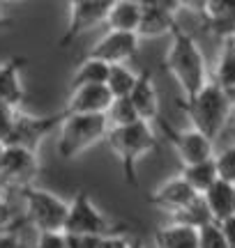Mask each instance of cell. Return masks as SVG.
I'll return each mask as SVG.
<instances>
[{"label":"cell","instance_id":"cell-1","mask_svg":"<svg viewBox=\"0 0 235 248\" xmlns=\"http://www.w3.org/2000/svg\"><path fill=\"white\" fill-rule=\"evenodd\" d=\"M168 37H171V44L164 55V69L180 85L182 99H189L199 94L210 83L205 55L201 51L199 42L194 39V35L189 30H185L180 23L173 28Z\"/></svg>","mask_w":235,"mask_h":248},{"label":"cell","instance_id":"cell-2","mask_svg":"<svg viewBox=\"0 0 235 248\" xmlns=\"http://www.w3.org/2000/svg\"><path fill=\"white\" fill-rule=\"evenodd\" d=\"M106 145L120 161L125 182L134 188L138 186V175H136L138 161L159 150V140H157L152 126L148 122H136L129 124V126H120V129H109Z\"/></svg>","mask_w":235,"mask_h":248},{"label":"cell","instance_id":"cell-3","mask_svg":"<svg viewBox=\"0 0 235 248\" xmlns=\"http://www.w3.org/2000/svg\"><path fill=\"white\" fill-rule=\"evenodd\" d=\"M178 108L191 120V129H196L205 138L215 140L221 133L224 124L228 122L233 104L228 101L224 90L215 80H210L199 94H194L189 99H178Z\"/></svg>","mask_w":235,"mask_h":248},{"label":"cell","instance_id":"cell-4","mask_svg":"<svg viewBox=\"0 0 235 248\" xmlns=\"http://www.w3.org/2000/svg\"><path fill=\"white\" fill-rule=\"evenodd\" d=\"M109 129L106 115H65L58 126L55 150L63 159H76L92 145L106 140Z\"/></svg>","mask_w":235,"mask_h":248},{"label":"cell","instance_id":"cell-5","mask_svg":"<svg viewBox=\"0 0 235 248\" xmlns=\"http://www.w3.org/2000/svg\"><path fill=\"white\" fill-rule=\"evenodd\" d=\"M21 198L26 202L28 221L33 223L39 232H63L65 230L69 202H65L63 198L53 195L51 191L35 188V186L23 188Z\"/></svg>","mask_w":235,"mask_h":248},{"label":"cell","instance_id":"cell-6","mask_svg":"<svg viewBox=\"0 0 235 248\" xmlns=\"http://www.w3.org/2000/svg\"><path fill=\"white\" fill-rule=\"evenodd\" d=\"M65 234H90V237H109L116 234V225L97 209V204L90 200V193L85 188H79L69 200L67 221H65Z\"/></svg>","mask_w":235,"mask_h":248},{"label":"cell","instance_id":"cell-7","mask_svg":"<svg viewBox=\"0 0 235 248\" xmlns=\"http://www.w3.org/2000/svg\"><path fill=\"white\" fill-rule=\"evenodd\" d=\"M39 156L37 152H30L26 147L7 145L0 154V195L2 191H17L33 186L35 175H39Z\"/></svg>","mask_w":235,"mask_h":248},{"label":"cell","instance_id":"cell-8","mask_svg":"<svg viewBox=\"0 0 235 248\" xmlns=\"http://www.w3.org/2000/svg\"><path fill=\"white\" fill-rule=\"evenodd\" d=\"M111 2L113 0H72L69 2V21L65 28V35L58 39V46L67 48L83 32H88L97 26H104L106 16H109Z\"/></svg>","mask_w":235,"mask_h":248},{"label":"cell","instance_id":"cell-9","mask_svg":"<svg viewBox=\"0 0 235 248\" xmlns=\"http://www.w3.org/2000/svg\"><path fill=\"white\" fill-rule=\"evenodd\" d=\"M159 131L171 140L173 150L178 152L182 166H191V163H201V161L215 159L212 152V140L205 138L203 133H199L196 129H175L173 124H168L162 115L154 120Z\"/></svg>","mask_w":235,"mask_h":248},{"label":"cell","instance_id":"cell-10","mask_svg":"<svg viewBox=\"0 0 235 248\" xmlns=\"http://www.w3.org/2000/svg\"><path fill=\"white\" fill-rule=\"evenodd\" d=\"M63 110L46 117H35L23 113V110H17L14 122H12V131H9L7 140H5V147L14 145V147H26L30 152H37V145L42 142V138L49 136L51 131H55L63 122Z\"/></svg>","mask_w":235,"mask_h":248},{"label":"cell","instance_id":"cell-11","mask_svg":"<svg viewBox=\"0 0 235 248\" xmlns=\"http://www.w3.org/2000/svg\"><path fill=\"white\" fill-rule=\"evenodd\" d=\"M185 7V2L175 0H143L141 2V21L136 37L138 39H154L162 35H171V30L178 26V12Z\"/></svg>","mask_w":235,"mask_h":248},{"label":"cell","instance_id":"cell-12","mask_svg":"<svg viewBox=\"0 0 235 248\" xmlns=\"http://www.w3.org/2000/svg\"><path fill=\"white\" fill-rule=\"evenodd\" d=\"M136 53H138V37L132 35V32H113V30H109L88 51L85 58H92V60H100L104 64L113 67V64H125L127 60H134Z\"/></svg>","mask_w":235,"mask_h":248},{"label":"cell","instance_id":"cell-13","mask_svg":"<svg viewBox=\"0 0 235 248\" xmlns=\"http://www.w3.org/2000/svg\"><path fill=\"white\" fill-rule=\"evenodd\" d=\"M113 97L106 85H88V88L69 90V97L65 104V115H106Z\"/></svg>","mask_w":235,"mask_h":248},{"label":"cell","instance_id":"cell-14","mask_svg":"<svg viewBox=\"0 0 235 248\" xmlns=\"http://www.w3.org/2000/svg\"><path fill=\"white\" fill-rule=\"evenodd\" d=\"M148 200H150V204H154V207L164 209L166 214L175 216L178 212L187 209L194 200H199V193L178 175V177L166 179L164 184L157 186L152 193H150Z\"/></svg>","mask_w":235,"mask_h":248},{"label":"cell","instance_id":"cell-15","mask_svg":"<svg viewBox=\"0 0 235 248\" xmlns=\"http://www.w3.org/2000/svg\"><path fill=\"white\" fill-rule=\"evenodd\" d=\"M26 64V58H9L0 64V106L21 110L23 99H26V88L21 80V69Z\"/></svg>","mask_w":235,"mask_h":248},{"label":"cell","instance_id":"cell-16","mask_svg":"<svg viewBox=\"0 0 235 248\" xmlns=\"http://www.w3.org/2000/svg\"><path fill=\"white\" fill-rule=\"evenodd\" d=\"M127 99L132 101V106H134L141 122L150 124L159 117V94H157V88L152 83V74L148 69L138 74V80H136L134 90H132V94Z\"/></svg>","mask_w":235,"mask_h":248},{"label":"cell","instance_id":"cell-17","mask_svg":"<svg viewBox=\"0 0 235 248\" xmlns=\"http://www.w3.org/2000/svg\"><path fill=\"white\" fill-rule=\"evenodd\" d=\"M205 26L221 39L235 37V0H208L201 2Z\"/></svg>","mask_w":235,"mask_h":248},{"label":"cell","instance_id":"cell-18","mask_svg":"<svg viewBox=\"0 0 235 248\" xmlns=\"http://www.w3.org/2000/svg\"><path fill=\"white\" fill-rule=\"evenodd\" d=\"M201 198H203V202H205V207H208L212 223H224L226 218L233 216L235 186H231V184H226V182L217 179V182L210 186Z\"/></svg>","mask_w":235,"mask_h":248},{"label":"cell","instance_id":"cell-19","mask_svg":"<svg viewBox=\"0 0 235 248\" xmlns=\"http://www.w3.org/2000/svg\"><path fill=\"white\" fill-rule=\"evenodd\" d=\"M141 21V2L138 0H113L104 26L113 32H132L136 35Z\"/></svg>","mask_w":235,"mask_h":248},{"label":"cell","instance_id":"cell-20","mask_svg":"<svg viewBox=\"0 0 235 248\" xmlns=\"http://www.w3.org/2000/svg\"><path fill=\"white\" fill-rule=\"evenodd\" d=\"M154 248H199V230L180 223L162 225L154 232Z\"/></svg>","mask_w":235,"mask_h":248},{"label":"cell","instance_id":"cell-21","mask_svg":"<svg viewBox=\"0 0 235 248\" xmlns=\"http://www.w3.org/2000/svg\"><path fill=\"white\" fill-rule=\"evenodd\" d=\"M180 177L185 179V182H187V184H189L199 195H203L210 186L219 179L215 159L201 161V163H191V166H182Z\"/></svg>","mask_w":235,"mask_h":248},{"label":"cell","instance_id":"cell-22","mask_svg":"<svg viewBox=\"0 0 235 248\" xmlns=\"http://www.w3.org/2000/svg\"><path fill=\"white\" fill-rule=\"evenodd\" d=\"M106 78H109V64L92 60V58H85L79 64V69L74 71L69 90L88 88V85H106Z\"/></svg>","mask_w":235,"mask_h":248},{"label":"cell","instance_id":"cell-23","mask_svg":"<svg viewBox=\"0 0 235 248\" xmlns=\"http://www.w3.org/2000/svg\"><path fill=\"white\" fill-rule=\"evenodd\" d=\"M138 74L132 71L127 64H113L109 67V78H106V90L113 99H127L134 90Z\"/></svg>","mask_w":235,"mask_h":248},{"label":"cell","instance_id":"cell-24","mask_svg":"<svg viewBox=\"0 0 235 248\" xmlns=\"http://www.w3.org/2000/svg\"><path fill=\"white\" fill-rule=\"evenodd\" d=\"M215 83L221 90H226L228 85L235 83V37L224 39V44H221L217 69H215Z\"/></svg>","mask_w":235,"mask_h":248},{"label":"cell","instance_id":"cell-25","mask_svg":"<svg viewBox=\"0 0 235 248\" xmlns=\"http://www.w3.org/2000/svg\"><path fill=\"white\" fill-rule=\"evenodd\" d=\"M173 221L171 223H180V225H189V228H194V230H201L203 225H208V223H212V218H210V212L208 207H205V202H203V198L199 195V200H194V202L187 207V209H182V212H178L175 216H171Z\"/></svg>","mask_w":235,"mask_h":248},{"label":"cell","instance_id":"cell-26","mask_svg":"<svg viewBox=\"0 0 235 248\" xmlns=\"http://www.w3.org/2000/svg\"><path fill=\"white\" fill-rule=\"evenodd\" d=\"M106 122L111 129H120V126H129V124H136L141 120H138L129 99H113V104L106 110Z\"/></svg>","mask_w":235,"mask_h":248},{"label":"cell","instance_id":"cell-27","mask_svg":"<svg viewBox=\"0 0 235 248\" xmlns=\"http://www.w3.org/2000/svg\"><path fill=\"white\" fill-rule=\"evenodd\" d=\"M215 166H217L219 179L235 186V145L219 152L217 156H215Z\"/></svg>","mask_w":235,"mask_h":248},{"label":"cell","instance_id":"cell-28","mask_svg":"<svg viewBox=\"0 0 235 248\" xmlns=\"http://www.w3.org/2000/svg\"><path fill=\"white\" fill-rule=\"evenodd\" d=\"M199 248H228L217 223H208L199 230Z\"/></svg>","mask_w":235,"mask_h":248},{"label":"cell","instance_id":"cell-29","mask_svg":"<svg viewBox=\"0 0 235 248\" xmlns=\"http://www.w3.org/2000/svg\"><path fill=\"white\" fill-rule=\"evenodd\" d=\"M35 248H67L65 232H39Z\"/></svg>","mask_w":235,"mask_h":248},{"label":"cell","instance_id":"cell-30","mask_svg":"<svg viewBox=\"0 0 235 248\" xmlns=\"http://www.w3.org/2000/svg\"><path fill=\"white\" fill-rule=\"evenodd\" d=\"M101 237H90V234H65L67 248H97Z\"/></svg>","mask_w":235,"mask_h":248},{"label":"cell","instance_id":"cell-31","mask_svg":"<svg viewBox=\"0 0 235 248\" xmlns=\"http://www.w3.org/2000/svg\"><path fill=\"white\" fill-rule=\"evenodd\" d=\"M12 223H14V212H12L7 200L0 195V232L12 230Z\"/></svg>","mask_w":235,"mask_h":248},{"label":"cell","instance_id":"cell-32","mask_svg":"<svg viewBox=\"0 0 235 248\" xmlns=\"http://www.w3.org/2000/svg\"><path fill=\"white\" fill-rule=\"evenodd\" d=\"M129 246H132V241L116 232V234H109V237H101L97 248H129Z\"/></svg>","mask_w":235,"mask_h":248},{"label":"cell","instance_id":"cell-33","mask_svg":"<svg viewBox=\"0 0 235 248\" xmlns=\"http://www.w3.org/2000/svg\"><path fill=\"white\" fill-rule=\"evenodd\" d=\"M0 248H26V244L14 230H5L0 232Z\"/></svg>","mask_w":235,"mask_h":248},{"label":"cell","instance_id":"cell-34","mask_svg":"<svg viewBox=\"0 0 235 248\" xmlns=\"http://www.w3.org/2000/svg\"><path fill=\"white\" fill-rule=\"evenodd\" d=\"M217 225L221 228V234H224V239H226V246L235 248V216L226 218L224 223H217Z\"/></svg>","mask_w":235,"mask_h":248},{"label":"cell","instance_id":"cell-35","mask_svg":"<svg viewBox=\"0 0 235 248\" xmlns=\"http://www.w3.org/2000/svg\"><path fill=\"white\" fill-rule=\"evenodd\" d=\"M224 94H226V97H228V101H231V104H233V106H235V83H233V85H228V88L224 90Z\"/></svg>","mask_w":235,"mask_h":248},{"label":"cell","instance_id":"cell-36","mask_svg":"<svg viewBox=\"0 0 235 248\" xmlns=\"http://www.w3.org/2000/svg\"><path fill=\"white\" fill-rule=\"evenodd\" d=\"M12 26V18H7V16H2L0 14V30H5V28H9Z\"/></svg>","mask_w":235,"mask_h":248},{"label":"cell","instance_id":"cell-37","mask_svg":"<svg viewBox=\"0 0 235 248\" xmlns=\"http://www.w3.org/2000/svg\"><path fill=\"white\" fill-rule=\"evenodd\" d=\"M129 248H145V246H143V239H141V237L132 239V246H129Z\"/></svg>","mask_w":235,"mask_h":248},{"label":"cell","instance_id":"cell-38","mask_svg":"<svg viewBox=\"0 0 235 248\" xmlns=\"http://www.w3.org/2000/svg\"><path fill=\"white\" fill-rule=\"evenodd\" d=\"M2 150H5V145H2V142H0V154H2Z\"/></svg>","mask_w":235,"mask_h":248},{"label":"cell","instance_id":"cell-39","mask_svg":"<svg viewBox=\"0 0 235 248\" xmlns=\"http://www.w3.org/2000/svg\"><path fill=\"white\" fill-rule=\"evenodd\" d=\"M231 133H233V138H235V124H233V129H231Z\"/></svg>","mask_w":235,"mask_h":248},{"label":"cell","instance_id":"cell-40","mask_svg":"<svg viewBox=\"0 0 235 248\" xmlns=\"http://www.w3.org/2000/svg\"><path fill=\"white\" fill-rule=\"evenodd\" d=\"M233 216H235V204H233Z\"/></svg>","mask_w":235,"mask_h":248}]
</instances>
